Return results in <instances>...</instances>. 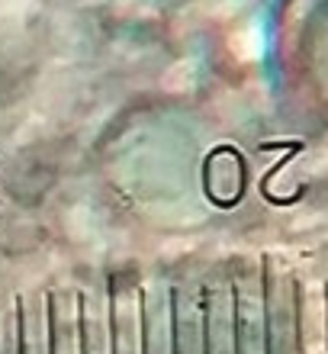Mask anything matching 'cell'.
Returning <instances> with one entry per match:
<instances>
[{
    "label": "cell",
    "mask_w": 328,
    "mask_h": 354,
    "mask_svg": "<svg viewBox=\"0 0 328 354\" xmlns=\"http://www.w3.org/2000/svg\"><path fill=\"white\" fill-rule=\"evenodd\" d=\"M325 319H328V316H325Z\"/></svg>",
    "instance_id": "1"
}]
</instances>
